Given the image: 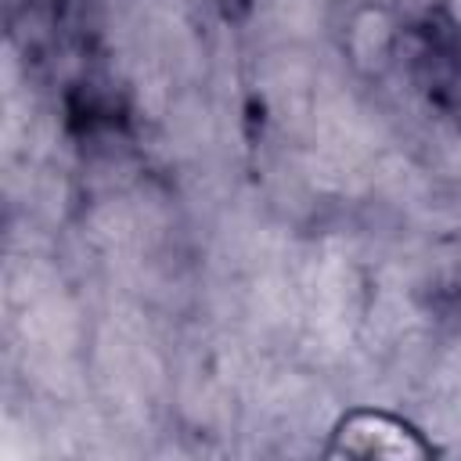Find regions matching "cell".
Returning a JSON list of instances; mask_svg holds the SVG:
<instances>
[{
  "label": "cell",
  "instance_id": "obj_1",
  "mask_svg": "<svg viewBox=\"0 0 461 461\" xmlns=\"http://www.w3.org/2000/svg\"><path fill=\"white\" fill-rule=\"evenodd\" d=\"M331 457H429V443H421V436L403 425L400 418L385 414V411H353L339 421L335 439L328 447Z\"/></svg>",
  "mask_w": 461,
  "mask_h": 461
}]
</instances>
